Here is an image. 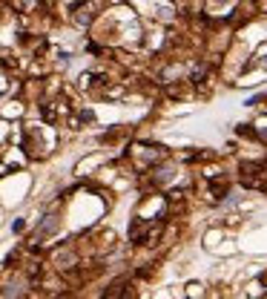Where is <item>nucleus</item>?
I'll use <instances>...</instances> for the list:
<instances>
[{
    "label": "nucleus",
    "instance_id": "f03ea898",
    "mask_svg": "<svg viewBox=\"0 0 267 299\" xmlns=\"http://www.w3.org/2000/svg\"><path fill=\"white\" fill-rule=\"evenodd\" d=\"M23 294V288L20 285H6L3 290H0V296H20Z\"/></svg>",
    "mask_w": 267,
    "mask_h": 299
},
{
    "label": "nucleus",
    "instance_id": "7ed1b4c3",
    "mask_svg": "<svg viewBox=\"0 0 267 299\" xmlns=\"http://www.w3.org/2000/svg\"><path fill=\"white\" fill-rule=\"evenodd\" d=\"M170 178H173V170H170V167H161L158 176H155V182H170Z\"/></svg>",
    "mask_w": 267,
    "mask_h": 299
},
{
    "label": "nucleus",
    "instance_id": "f257e3e1",
    "mask_svg": "<svg viewBox=\"0 0 267 299\" xmlns=\"http://www.w3.org/2000/svg\"><path fill=\"white\" fill-rule=\"evenodd\" d=\"M55 230H58V218H55V216H46L43 222H40V228H37L35 239H46V236H52Z\"/></svg>",
    "mask_w": 267,
    "mask_h": 299
},
{
    "label": "nucleus",
    "instance_id": "20e7f679",
    "mask_svg": "<svg viewBox=\"0 0 267 299\" xmlns=\"http://www.w3.org/2000/svg\"><path fill=\"white\" fill-rule=\"evenodd\" d=\"M213 3H230V0H213Z\"/></svg>",
    "mask_w": 267,
    "mask_h": 299
}]
</instances>
